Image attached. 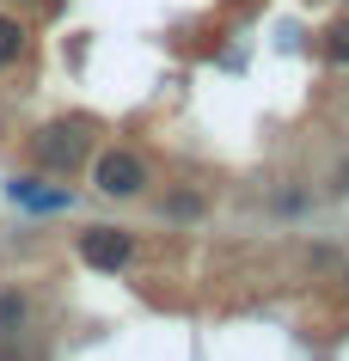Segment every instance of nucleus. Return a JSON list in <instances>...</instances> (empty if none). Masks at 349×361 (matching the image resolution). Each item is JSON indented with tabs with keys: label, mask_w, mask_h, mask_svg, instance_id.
<instances>
[{
	"label": "nucleus",
	"mask_w": 349,
	"mask_h": 361,
	"mask_svg": "<svg viewBox=\"0 0 349 361\" xmlns=\"http://www.w3.org/2000/svg\"><path fill=\"white\" fill-rule=\"evenodd\" d=\"M25 49H31V31H25V19L0 13V68H19Z\"/></svg>",
	"instance_id": "20e7f679"
},
{
	"label": "nucleus",
	"mask_w": 349,
	"mask_h": 361,
	"mask_svg": "<svg viewBox=\"0 0 349 361\" xmlns=\"http://www.w3.org/2000/svg\"><path fill=\"white\" fill-rule=\"evenodd\" d=\"M319 56L325 61H349V19H337L325 37H319Z\"/></svg>",
	"instance_id": "423d86ee"
},
{
	"label": "nucleus",
	"mask_w": 349,
	"mask_h": 361,
	"mask_svg": "<svg viewBox=\"0 0 349 361\" xmlns=\"http://www.w3.org/2000/svg\"><path fill=\"white\" fill-rule=\"evenodd\" d=\"M80 257L98 276H116V269H129V257H135V239L123 227H86L80 233Z\"/></svg>",
	"instance_id": "7ed1b4c3"
},
{
	"label": "nucleus",
	"mask_w": 349,
	"mask_h": 361,
	"mask_svg": "<svg viewBox=\"0 0 349 361\" xmlns=\"http://www.w3.org/2000/svg\"><path fill=\"white\" fill-rule=\"evenodd\" d=\"M25 147H31V159H37L43 171H56V178H68V171H80L86 159H92V129L86 123H43L37 135H25Z\"/></svg>",
	"instance_id": "f257e3e1"
},
{
	"label": "nucleus",
	"mask_w": 349,
	"mask_h": 361,
	"mask_svg": "<svg viewBox=\"0 0 349 361\" xmlns=\"http://www.w3.org/2000/svg\"><path fill=\"white\" fill-rule=\"evenodd\" d=\"M25 319H31V300H25L19 288H0V337L6 331H25Z\"/></svg>",
	"instance_id": "39448f33"
},
{
	"label": "nucleus",
	"mask_w": 349,
	"mask_h": 361,
	"mask_svg": "<svg viewBox=\"0 0 349 361\" xmlns=\"http://www.w3.org/2000/svg\"><path fill=\"white\" fill-rule=\"evenodd\" d=\"M147 184H154V171L135 147H104L92 159V190L111 202H135V196H147Z\"/></svg>",
	"instance_id": "f03ea898"
}]
</instances>
